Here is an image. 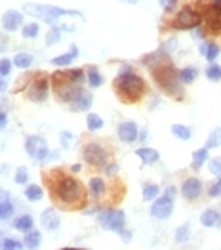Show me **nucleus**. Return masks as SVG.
Returning <instances> with one entry per match:
<instances>
[{
	"label": "nucleus",
	"mask_w": 221,
	"mask_h": 250,
	"mask_svg": "<svg viewBox=\"0 0 221 250\" xmlns=\"http://www.w3.org/2000/svg\"><path fill=\"white\" fill-rule=\"evenodd\" d=\"M52 180V178H50ZM50 189L54 199L60 203L61 207L67 210H77L80 208L86 203V191L79 180L71 178V176H60L56 180L50 182Z\"/></svg>",
	"instance_id": "nucleus-1"
},
{
	"label": "nucleus",
	"mask_w": 221,
	"mask_h": 250,
	"mask_svg": "<svg viewBox=\"0 0 221 250\" xmlns=\"http://www.w3.org/2000/svg\"><path fill=\"white\" fill-rule=\"evenodd\" d=\"M147 86L145 81L140 75L132 73H119V77L115 79V92L124 104H136L140 102L145 94Z\"/></svg>",
	"instance_id": "nucleus-2"
},
{
	"label": "nucleus",
	"mask_w": 221,
	"mask_h": 250,
	"mask_svg": "<svg viewBox=\"0 0 221 250\" xmlns=\"http://www.w3.org/2000/svg\"><path fill=\"white\" fill-rule=\"evenodd\" d=\"M23 14L31 16V18H37V20L48 21L52 25H60L61 18H79V20L84 21V16L79 10H63V8H58V6L37 4V2H27L23 6Z\"/></svg>",
	"instance_id": "nucleus-3"
},
{
	"label": "nucleus",
	"mask_w": 221,
	"mask_h": 250,
	"mask_svg": "<svg viewBox=\"0 0 221 250\" xmlns=\"http://www.w3.org/2000/svg\"><path fill=\"white\" fill-rule=\"evenodd\" d=\"M153 79L162 90L174 98H181L183 86L180 81V71L174 69V65L168 62H161L153 67Z\"/></svg>",
	"instance_id": "nucleus-4"
},
{
	"label": "nucleus",
	"mask_w": 221,
	"mask_h": 250,
	"mask_svg": "<svg viewBox=\"0 0 221 250\" xmlns=\"http://www.w3.org/2000/svg\"><path fill=\"white\" fill-rule=\"evenodd\" d=\"M52 88H54V94H56L58 102H61V104H71L75 92L79 90V84L69 77V73L58 71V73L52 75Z\"/></svg>",
	"instance_id": "nucleus-5"
},
{
	"label": "nucleus",
	"mask_w": 221,
	"mask_h": 250,
	"mask_svg": "<svg viewBox=\"0 0 221 250\" xmlns=\"http://www.w3.org/2000/svg\"><path fill=\"white\" fill-rule=\"evenodd\" d=\"M98 224L105 231L121 233L126 228V214L121 208H101L98 212Z\"/></svg>",
	"instance_id": "nucleus-6"
},
{
	"label": "nucleus",
	"mask_w": 221,
	"mask_h": 250,
	"mask_svg": "<svg viewBox=\"0 0 221 250\" xmlns=\"http://www.w3.org/2000/svg\"><path fill=\"white\" fill-rule=\"evenodd\" d=\"M82 157H84V161H86L90 167L103 168L107 165V161H109V151L101 146V144H98V142H88V144L84 146Z\"/></svg>",
	"instance_id": "nucleus-7"
},
{
	"label": "nucleus",
	"mask_w": 221,
	"mask_h": 250,
	"mask_svg": "<svg viewBox=\"0 0 221 250\" xmlns=\"http://www.w3.org/2000/svg\"><path fill=\"white\" fill-rule=\"evenodd\" d=\"M202 23V14L197 12L193 6H183L176 20H174V27L176 29H183V31H193L195 27H199Z\"/></svg>",
	"instance_id": "nucleus-8"
},
{
	"label": "nucleus",
	"mask_w": 221,
	"mask_h": 250,
	"mask_svg": "<svg viewBox=\"0 0 221 250\" xmlns=\"http://www.w3.org/2000/svg\"><path fill=\"white\" fill-rule=\"evenodd\" d=\"M25 153L39 163H46L50 157V147L46 144V140L40 136H29L25 140Z\"/></svg>",
	"instance_id": "nucleus-9"
},
{
	"label": "nucleus",
	"mask_w": 221,
	"mask_h": 250,
	"mask_svg": "<svg viewBox=\"0 0 221 250\" xmlns=\"http://www.w3.org/2000/svg\"><path fill=\"white\" fill-rule=\"evenodd\" d=\"M50 86L46 77H35L31 83L27 84V98L29 102L33 104H44L48 100V92H50Z\"/></svg>",
	"instance_id": "nucleus-10"
},
{
	"label": "nucleus",
	"mask_w": 221,
	"mask_h": 250,
	"mask_svg": "<svg viewBox=\"0 0 221 250\" xmlns=\"http://www.w3.org/2000/svg\"><path fill=\"white\" fill-rule=\"evenodd\" d=\"M202 18H204L208 29H210L212 33L220 35L221 33V0H212V2L206 6Z\"/></svg>",
	"instance_id": "nucleus-11"
},
{
	"label": "nucleus",
	"mask_w": 221,
	"mask_h": 250,
	"mask_svg": "<svg viewBox=\"0 0 221 250\" xmlns=\"http://www.w3.org/2000/svg\"><path fill=\"white\" fill-rule=\"evenodd\" d=\"M174 212V199L168 197V195H162V197H157L153 207H151V216L155 220H166L170 218Z\"/></svg>",
	"instance_id": "nucleus-12"
},
{
	"label": "nucleus",
	"mask_w": 221,
	"mask_h": 250,
	"mask_svg": "<svg viewBox=\"0 0 221 250\" xmlns=\"http://www.w3.org/2000/svg\"><path fill=\"white\" fill-rule=\"evenodd\" d=\"M92 104H94V96L88 90H84L82 86H79V90L75 92L69 107H71L73 113H84V111H88L92 107Z\"/></svg>",
	"instance_id": "nucleus-13"
},
{
	"label": "nucleus",
	"mask_w": 221,
	"mask_h": 250,
	"mask_svg": "<svg viewBox=\"0 0 221 250\" xmlns=\"http://www.w3.org/2000/svg\"><path fill=\"white\" fill-rule=\"evenodd\" d=\"M2 29L6 33H16L18 29H21L25 23H23V12H18V10H8L4 16H2V21H0Z\"/></svg>",
	"instance_id": "nucleus-14"
},
{
	"label": "nucleus",
	"mask_w": 221,
	"mask_h": 250,
	"mask_svg": "<svg viewBox=\"0 0 221 250\" xmlns=\"http://www.w3.org/2000/svg\"><path fill=\"white\" fill-rule=\"evenodd\" d=\"M117 136L124 144H134L140 138V128H138V125L134 121H124L117 128Z\"/></svg>",
	"instance_id": "nucleus-15"
},
{
	"label": "nucleus",
	"mask_w": 221,
	"mask_h": 250,
	"mask_svg": "<svg viewBox=\"0 0 221 250\" xmlns=\"http://www.w3.org/2000/svg\"><path fill=\"white\" fill-rule=\"evenodd\" d=\"M202 193V182L199 178H187L181 186V195L187 201H197Z\"/></svg>",
	"instance_id": "nucleus-16"
},
{
	"label": "nucleus",
	"mask_w": 221,
	"mask_h": 250,
	"mask_svg": "<svg viewBox=\"0 0 221 250\" xmlns=\"http://www.w3.org/2000/svg\"><path fill=\"white\" fill-rule=\"evenodd\" d=\"M40 224L46 231L58 229V228H60V224H61V218H60V214H58V210L56 208L44 210V212L40 214Z\"/></svg>",
	"instance_id": "nucleus-17"
},
{
	"label": "nucleus",
	"mask_w": 221,
	"mask_h": 250,
	"mask_svg": "<svg viewBox=\"0 0 221 250\" xmlns=\"http://www.w3.org/2000/svg\"><path fill=\"white\" fill-rule=\"evenodd\" d=\"M201 224L204 228H221V212L216 208H208L201 214Z\"/></svg>",
	"instance_id": "nucleus-18"
},
{
	"label": "nucleus",
	"mask_w": 221,
	"mask_h": 250,
	"mask_svg": "<svg viewBox=\"0 0 221 250\" xmlns=\"http://www.w3.org/2000/svg\"><path fill=\"white\" fill-rule=\"evenodd\" d=\"M77 58H79V46H77V44H71L69 52L63 54V56L54 58V60H52V65H54V67H67V65H71V63L75 62Z\"/></svg>",
	"instance_id": "nucleus-19"
},
{
	"label": "nucleus",
	"mask_w": 221,
	"mask_h": 250,
	"mask_svg": "<svg viewBox=\"0 0 221 250\" xmlns=\"http://www.w3.org/2000/svg\"><path fill=\"white\" fill-rule=\"evenodd\" d=\"M88 193H90L94 199H101V197L107 193V184H105V180L100 178V176L90 178V182H88Z\"/></svg>",
	"instance_id": "nucleus-20"
},
{
	"label": "nucleus",
	"mask_w": 221,
	"mask_h": 250,
	"mask_svg": "<svg viewBox=\"0 0 221 250\" xmlns=\"http://www.w3.org/2000/svg\"><path fill=\"white\" fill-rule=\"evenodd\" d=\"M14 205L10 201V195L8 191H0V222L4 220H10L14 216Z\"/></svg>",
	"instance_id": "nucleus-21"
},
{
	"label": "nucleus",
	"mask_w": 221,
	"mask_h": 250,
	"mask_svg": "<svg viewBox=\"0 0 221 250\" xmlns=\"http://www.w3.org/2000/svg\"><path fill=\"white\" fill-rule=\"evenodd\" d=\"M136 155L140 157L143 165H155L161 159V153L153 147H140V149H136Z\"/></svg>",
	"instance_id": "nucleus-22"
},
{
	"label": "nucleus",
	"mask_w": 221,
	"mask_h": 250,
	"mask_svg": "<svg viewBox=\"0 0 221 250\" xmlns=\"http://www.w3.org/2000/svg\"><path fill=\"white\" fill-rule=\"evenodd\" d=\"M14 229L18 231H23V233H27V231H31L35 228V220H33V216H29V214H23V216H18L16 220H14Z\"/></svg>",
	"instance_id": "nucleus-23"
},
{
	"label": "nucleus",
	"mask_w": 221,
	"mask_h": 250,
	"mask_svg": "<svg viewBox=\"0 0 221 250\" xmlns=\"http://www.w3.org/2000/svg\"><path fill=\"white\" fill-rule=\"evenodd\" d=\"M42 243V235L40 231H37L35 228L31 231H27L25 233V237H23V245L27 247V249H39Z\"/></svg>",
	"instance_id": "nucleus-24"
},
{
	"label": "nucleus",
	"mask_w": 221,
	"mask_h": 250,
	"mask_svg": "<svg viewBox=\"0 0 221 250\" xmlns=\"http://www.w3.org/2000/svg\"><path fill=\"white\" fill-rule=\"evenodd\" d=\"M23 195H25L27 201H31V203H39V201L44 199V189H42L40 186H37V184H33V186H27V188H25Z\"/></svg>",
	"instance_id": "nucleus-25"
},
{
	"label": "nucleus",
	"mask_w": 221,
	"mask_h": 250,
	"mask_svg": "<svg viewBox=\"0 0 221 250\" xmlns=\"http://www.w3.org/2000/svg\"><path fill=\"white\" fill-rule=\"evenodd\" d=\"M86 77H88L90 88H100L101 84H103V75L100 73V69L94 67V65H90V67L86 69Z\"/></svg>",
	"instance_id": "nucleus-26"
},
{
	"label": "nucleus",
	"mask_w": 221,
	"mask_h": 250,
	"mask_svg": "<svg viewBox=\"0 0 221 250\" xmlns=\"http://www.w3.org/2000/svg\"><path fill=\"white\" fill-rule=\"evenodd\" d=\"M208 161H210V149L202 147V149H197L193 153V168L195 170H201L204 167V163H208Z\"/></svg>",
	"instance_id": "nucleus-27"
},
{
	"label": "nucleus",
	"mask_w": 221,
	"mask_h": 250,
	"mask_svg": "<svg viewBox=\"0 0 221 250\" xmlns=\"http://www.w3.org/2000/svg\"><path fill=\"white\" fill-rule=\"evenodd\" d=\"M39 33H40V25H39L37 21H33V23H25V25L21 27V35H23V39H27V41L37 39Z\"/></svg>",
	"instance_id": "nucleus-28"
},
{
	"label": "nucleus",
	"mask_w": 221,
	"mask_h": 250,
	"mask_svg": "<svg viewBox=\"0 0 221 250\" xmlns=\"http://www.w3.org/2000/svg\"><path fill=\"white\" fill-rule=\"evenodd\" d=\"M172 134L178 138V140H183V142H189L193 138V130L185 125H174L172 126Z\"/></svg>",
	"instance_id": "nucleus-29"
},
{
	"label": "nucleus",
	"mask_w": 221,
	"mask_h": 250,
	"mask_svg": "<svg viewBox=\"0 0 221 250\" xmlns=\"http://www.w3.org/2000/svg\"><path fill=\"white\" fill-rule=\"evenodd\" d=\"M197 77H199V69H197V67H185V69H181L180 71L181 84L195 83V81H197Z\"/></svg>",
	"instance_id": "nucleus-30"
},
{
	"label": "nucleus",
	"mask_w": 221,
	"mask_h": 250,
	"mask_svg": "<svg viewBox=\"0 0 221 250\" xmlns=\"http://www.w3.org/2000/svg\"><path fill=\"white\" fill-rule=\"evenodd\" d=\"M16 67H20V69H29L33 62H35V58L31 56V54H27V52H21V54H16V58L12 60Z\"/></svg>",
	"instance_id": "nucleus-31"
},
{
	"label": "nucleus",
	"mask_w": 221,
	"mask_h": 250,
	"mask_svg": "<svg viewBox=\"0 0 221 250\" xmlns=\"http://www.w3.org/2000/svg\"><path fill=\"white\" fill-rule=\"evenodd\" d=\"M86 126H88L90 132H98V130L103 128V119H101L98 113H88V117H86Z\"/></svg>",
	"instance_id": "nucleus-32"
},
{
	"label": "nucleus",
	"mask_w": 221,
	"mask_h": 250,
	"mask_svg": "<svg viewBox=\"0 0 221 250\" xmlns=\"http://www.w3.org/2000/svg\"><path fill=\"white\" fill-rule=\"evenodd\" d=\"M220 146H221V128L218 126V128H214V130L210 132V136H208L204 147H206V149H216V147H220Z\"/></svg>",
	"instance_id": "nucleus-33"
},
{
	"label": "nucleus",
	"mask_w": 221,
	"mask_h": 250,
	"mask_svg": "<svg viewBox=\"0 0 221 250\" xmlns=\"http://www.w3.org/2000/svg\"><path fill=\"white\" fill-rule=\"evenodd\" d=\"M161 193V188L157 184H145L143 186V201H155Z\"/></svg>",
	"instance_id": "nucleus-34"
},
{
	"label": "nucleus",
	"mask_w": 221,
	"mask_h": 250,
	"mask_svg": "<svg viewBox=\"0 0 221 250\" xmlns=\"http://www.w3.org/2000/svg\"><path fill=\"white\" fill-rule=\"evenodd\" d=\"M61 41V27L60 25H52V29L46 33V46H54Z\"/></svg>",
	"instance_id": "nucleus-35"
},
{
	"label": "nucleus",
	"mask_w": 221,
	"mask_h": 250,
	"mask_svg": "<svg viewBox=\"0 0 221 250\" xmlns=\"http://www.w3.org/2000/svg\"><path fill=\"white\" fill-rule=\"evenodd\" d=\"M220 54H221L220 44H216V42H208V48H206L204 58H206L208 62H216V60L220 58Z\"/></svg>",
	"instance_id": "nucleus-36"
},
{
	"label": "nucleus",
	"mask_w": 221,
	"mask_h": 250,
	"mask_svg": "<svg viewBox=\"0 0 221 250\" xmlns=\"http://www.w3.org/2000/svg\"><path fill=\"white\" fill-rule=\"evenodd\" d=\"M206 77L210 79V81H214V83H220L221 81V65L218 63H210L208 65V69H206Z\"/></svg>",
	"instance_id": "nucleus-37"
},
{
	"label": "nucleus",
	"mask_w": 221,
	"mask_h": 250,
	"mask_svg": "<svg viewBox=\"0 0 221 250\" xmlns=\"http://www.w3.org/2000/svg\"><path fill=\"white\" fill-rule=\"evenodd\" d=\"M69 73V77L75 81V83L82 86L84 83H88V77H86V71H82V69H71V71H67Z\"/></svg>",
	"instance_id": "nucleus-38"
},
{
	"label": "nucleus",
	"mask_w": 221,
	"mask_h": 250,
	"mask_svg": "<svg viewBox=\"0 0 221 250\" xmlns=\"http://www.w3.org/2000/svg\"><path fill=\"white\" fill-rule=\"evenodd\" d=\"M14 182L20 184V186L27 184V182H29V170H27L25 167H18L16 174H14Z\"/></svg>",
	"instance_id": "nucleus-39"
},
{
	"label": "nucleus",
	"mask_w": 221,
	"mask_h": 250,
	"mask_svg": "<svg viewBox=\"0 0 221 250\" xmlns=\"http://www.w3.org/2000/svg\"><path fill=\"white\" fill-rule=\"evenodd\" d=\"M189 235H191V226L185 224V226L178 228V231H176V241H178V243H185V241L189 239Z\"/></svg>",
	"instance_id": "nucleus-40"
},
{
	"label": "nucleus",
	"mask_w": 221,
	"mask_h": 250,
	"mask_svg": "<svg viewBox=\"0 0 221 250\" xmlns=\"http://www.w3.org/2000/svg\"><path fill=\"white\" fill-rule=\"evenodd\" d=\"M208 170L214 174V176H221V157H214L208 161Z\"/></svg>",
	"instance_id": "nucleus-41"
},
{
	"label": "nucleus",
	"mask_w": 221,
	"mask_h": 250,
	"mask_svg": "<svg viewBox=\"0 0 221 250\" xmlns=\"http://www.w3.org/2000/svg\"><path fill=\"white\" fill-rule=\"evenodd\" d=\"M176 48H178V39H176V37H172V39H168V41L164 42L159 50H161V52H164L166 56H170V54H172Z\"/></svg>",
	"instance_id": "nucleus-42"
},
{
	"label": "nucleus",
	"mask_w": 221,
	"mask_h": 250,
	"mask_svg": "<svg viewBox=\"0 0 221 250\" xmlns=\"http://www.w3.org/2000/svg\"><path fill=\"white\" fill-rule=\"evenodd\" d=\"M0 247L6 250H20L21 247H25V245L20 243V241H16V239H10V237H8V239H4V241L0 243Z\"/></svg>",
	"instance_id": "nucleus-43"
},
{
	"label": "nucleus",
	"mask_w": 221,
	"mask_h": 250,
	"mask_svg": "<svg viewBox=\"0 0 221 250\" xmlns=\"http://www.w3.org/2000/svg\"><path fill=\"white\" fill-rule=\"evenodd\" d=\"M208 195L212 197V199H218V197H221V176L208 188Z\"/></svg>",
	"instance_id": "nucleus-44"
},
{
	"label": "nucleus",
	"mask_w": 221,
	"mask_h": 250,
	"mask_svg": "<svg viewBox=\"0 0 221 250\" xmlns=\"http://www.w3.org/2000/svg\"><path fill=\"white\" fill-rule=\"evenodd\" d=\"M12 65H14V62H10L8 58H2L0 60V75L2 77H8L12 73Z\"/></svg>",
	"instance_id": "nucleus-45"
},
{
	"label": "nucleus",
	"mask_w": 221,
	"mask_h": 250,
	"mask_svg": "<svg viewBox=\"0 0 221 250\" xmlns=\"http://www.w3.org/2000/svg\"><path fill=\"white\" fill-rule=\"evenodd\" d=\"M103 170H105V174H107L109 178H113V176L119 174V165H117V163H109V165L103 167Z\"/></svg>",
	"instance_id": "nucleus-46"
},
{
	"label": "nucleus",
	"mask_w": 221,
	"mask_h": 250,
	"mask_svg": "<svg viewBox=\"0 0 221 250\" xmlns=\"http://www.w3.org/2000/svg\"><path fill=\"white\" fill-rule=\"evenodd\" d=\"M75 136H73V132H69V130H65V132H61L60 134V142L63 147H69V142L73 140Z\"/></svg>",
	"instance_id": "nucleus-47"
},
{
	"label": "nucleus",
	"mask_w": 221,
	"mask_h": 250,
	"mask_svg": "<svg viewBox=\"0 0 221 250\" xmlns=\"http://www.w3.org/2000/svg\"><path fill=\"white\" fill-rule=\"evenodd\" d=\"M161 6L170 14V12H174L176 10V6H178V0H161Z\"/></svg>",
	"instance_id": "nucleus-48"
},
{
	"label": "nucleus",
	"mask_w": 221,
	"mask_h": 250,
	"mask_svg": "<svg viewBox=\"0 0 221 250\" xmlns=\"http://www.w3.org/2000/svg\"><path fill=\"white\" fill-rule=\"evenodd\" d=\"M8 126V115L4 111H0V130H4Z\"/></svg>",
	"instance_id": "nucleus-49"
},
{
	"label": "nucleus",
	"mask_w": 221,
	"mask_h": 250,
	"mask_svg": "<svg viewBox=\"0 0 221 250\" xmlns=\"http://www.w3.org/2000/svg\"><path fill=\"white\" fill-rule=\"evenodd\" d=\"M6 50H8V39L0 33V54H2V52H6Z\"/></svg>",
	"instance_id": "nucleus-50"
},
{
	"label": "nucleus",
	"mask_w": 221,
	"mask_h": 250,
	"mask_svg": "<svg viewBox=\"0 0 221 250\" xmlns=\"http://www.w3.org/2000/svg\"><path fill=\"white\" fill-rule=\"evenodd\" d=\"M121 237H122V241H124V243H130V241H132V231L122 229L121 231Z\"/></svg>",
	"instance_id": "nucleus-51"
},
{
	"label": "nucleus",
	"mask_w": 221,
	"mask_h": 250,
	"mask_svg": "<svg viewBox=\"0 0 221 250\" xmlns=\"http://www.w3.org/2000/svg\"><path fill=\"white\" fill-rule=\"evenodd\" d=\"M176 191H178V189L174 188V186H168V188H166V193H164V195H168V197L176 199Z\"/></svg>",
	"instance_id": "nucleus-52"
},
{
	"label": "nucleus",
	"mask_w": 221,
	"mask_h": 250,
	"mask_svg": "<svg viewBox=\"0 0 221 250\" xmlns=\"http://www.w3.org/2000/svg\"><path fill=\"white\" fill-rule=\"evenodd\" d=\"M206 48H208V42H202L201 46H199V52H201L202 56H204V54H206Z\"/></svg>",
	"instance_id": "nucleus-53"
},
{
	"label": "nucleus",
	"mask_w": 221,
	"mask_h": 250,
	"mask_svg": "<svg viewBox=\"0 0 221 250\" xmlns=\"http://www.w3.org/2000/svg\"><path fill=\"white\" fill-rule=\"evenodd\" d=\"M82 170V165H73L71 167V172H80Z\"/></svg>",
	"instance_id": "nucleus-54"
},
{
	"label": "nucleus",
	"mask_w": 221,
	"mask_h": 250,
	"mask_svg": "<svg viewBox=\"0 0 221 250\" xmlns=\"http://www.w3.org/2000/svg\"><path fill=\"white\" fill-rule=\"evenodd\" d=\"M8 172H10V167H8V165L0 167V174H8Z\"/></svg>",
	"instance_id": "nucleus-55"
},
{
	"label": "nucleus",
	"mask_w": 221,
	"mask_h": 250,
	"mask_svg": "<svg viewBox=\"0 0 221 250\" xmlns=\"http://www.w3.org/2000/svg\"><path fill=\"white\" fill-rule=\"evenodd\" d=\"M140 140H141V142H145V140H147V130H143V132H141Z\"/></svg>",
	"instance_id": "nucleus-56"
},
{
	"label": "nucleus",
	"mask_w": 221,
	"mask_h": 250,
	"mask_svg": "<svg viewBox=\"0 0 221 250\" xmlns=\"http://www.w3.org/2000/svg\"><path fill=\"white\" fill-rule=\"evenodd\" d=\"M4 88H6V83L2 81V75H0V92H4Z\"/></svg>",
	"instance_id": "nucleus-57"
},
{
	"label": "nucleus",
	"mask_w": 221,
	"mask_h": 250,
	"mask_svg": "<svg viewBox=\"0 0 221 250\" xmlns=\"http://www.w3.org/2000/svg\"><path fill=\"white\" fill-rule=\"evenodd\" d=\"M121 2H128V4H138L140 0H121Z\"/></svg>",
	"instance_id": "nucleus-58"
},
{
	"label": "nucleus",
	"mask_w": 221,
	"mask_h": 250,
	"mask_svg": "<svg viewBox=\"0 0 221 250\" xmlns=\"http://www.w3.org/2000/svg\"><path fill=\"white\" fill-rule=\"evenodd\" d=\"M0 191H2V189H0Z\"/></svg>",
	"instance_id": "nucleus-59"
}]
</instances>
